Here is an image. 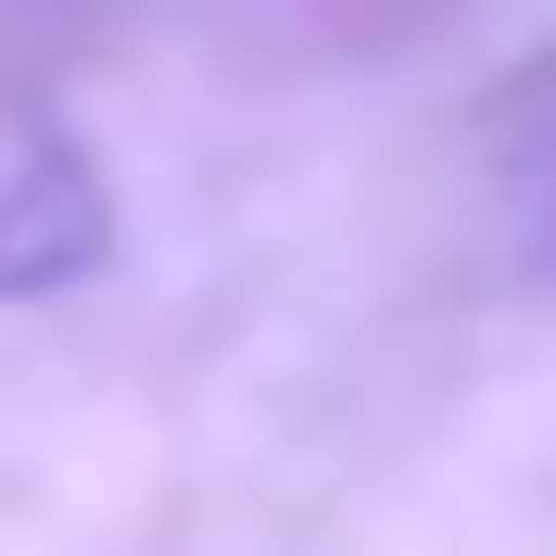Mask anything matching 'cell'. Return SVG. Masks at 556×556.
<instances>
[{"instance_id": "obj_1", "label": "cell", "mask_w": 556, "mask_h": 556, "mask_svg": "<svg viewBox=\"0 0 556 556\" xmlns=\"http://www.w3.org/2000/svg\"><path fill=\"white\" fill-rule=\"evenodd\" d=\"M96 255H112V175H96L64 128H16L0 143V302L80 287Z\"/></svg>"}]
</instances>
